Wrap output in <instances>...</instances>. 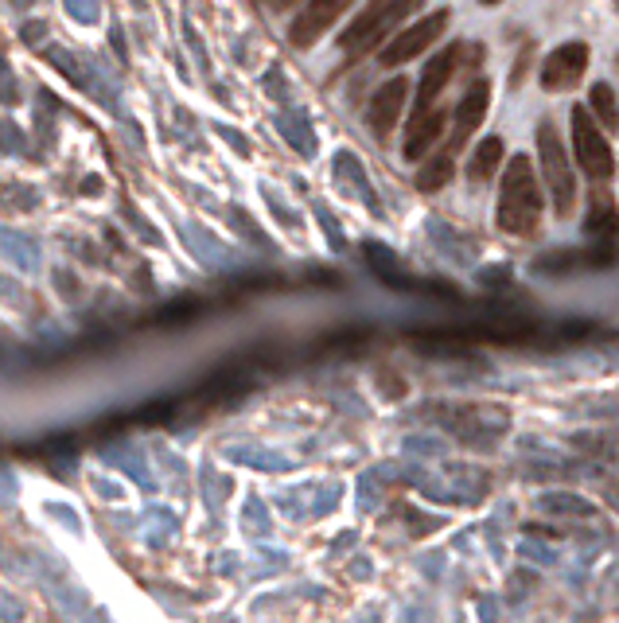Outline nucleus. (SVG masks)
Segmentation results:
<instances>
[{
  "mask_svg": "<svg viewBox=\"0 0 619 623\" xmlns=\"http://www.w3.org/2000/svg\"><path fill=\"white\" fill-rule=\"evenodd\" d=\"M440 133H444V110L413 113V121H409V133H405V148H401V156H405L409 164L425 160V152L437 145Z\"/></svg>",
  "mask_w": 619,
  "mask_h": 623,
  "instance_id": "nucleus-12",
  "label": "nucleus"
},
{
  "mask_svg": "<svg viewBox=\"0 0 619 623\" xmlns=\"http://www.w3.org/2000/svg\"><path fill=\"white\" fill-rule=\"evenodd\" d=\"M588 110H592V117L600 121V129H608V133H616V129H619L616 90H612L608 82H596V86L588 90Z\"/></svg>",
  "mask_w": 619,
  "mask_h": 623,
  "instance_id": "nucleus-17",
  "label": "nucleus"
},
{
  "mask_svg": "<svg viewBox=\"0 0 619 623\" xmlns=\"http://www.w3.org/2000/svg\"><path fill=\"white\" fill-rule=\"evenodd\" d=\"M538 219H542V187L534 180V164L526 152L510 156L503 168V187H499V207H495V222L503 234L514 238H534L538 234Z\"/></svg>",
  "mask_w": 619,
  "mask_h": 623,
  "instance_id": "nucleus-1",
  "label": "nucleus"
},
{
  "mask_svg": "<svg viewBox=\"0 0 619 623\" xmlns=\"http://www.w3.org/2000/svg\"><path fill=\"white\" fill-rule=\"evenodd\" d=\"M0 106H20V86H16L8 59H0Z\"/></svg>",
  "mask_w": 619,
  "mask_h": 623,
  "instance_id": "nucleus-23",
  "label": "nucleus"
},
{
  "mask_svg": "<svg viewBox=\"0 0 619 623\" xmlns=\"http://www.w3.org/2000/svg\"><path fill=\"white\" fill-rule=\"evenodd\" d=\"M215 133H219L222 141H226V145L234 148L238 156H250V141H246V137H242V133H238L234 125H215Z\"/></svg>",
  "mask_w": 619,
  "mask_h": 623,
  "instance_id": "nucleus-24",
  "label": "nucleus"
},
{
  "mask_svg": "<svg viewBox=\"0 0 619 623\" xmlns=\"http://www.w3.org/2000/svg\"><path fill=\"white\" fill-rule=\"evenodd\" d=\"M573 148H577V164H581L592 180H608L616 172L612 145L600 133V121L592 117L588 106H573Z\"/></svg>",
  "mask_w": 619,
  "mask_h": 623,
  "instance_id": "nucleus-4",
  "label": "nucleus"
},
{
  "mask_svg": "<svg viewBox=\"0 0 619 623\" xmlns=\"http://www.w3.org/2000/svg\"><path fill=\"white\" fill-rule=\"evenodd\" d=\"M43 55H47L51 67H59L63 78H71L74 86H78L82 94H90L98 106H106L110 113H121V106H117V90H113V82L106 78V71H102L94 59L86 63V59H78L67 47H47Z\"/></svg>",
  "mask_w": 619,
  "mask_h": 623,
  "instance_id": "nucleus-5",
  "label": "nucleus"
},
{
  "mask_svg": "<svg viewBox=\"0 0 619 623\" xmlns=\"http://www.w3.org/2000/svg\"><path fill=\"white\" fill-rule=\"evenodd\" d=\"M460 55H464V43H448L437 59L425 67L421 86H417V113L433 110V102L440 98V90H444V86L452 82V74H456V59H460Z\"/></svg>",
  "mask_w": 619,
  "mask_h": 623,
  "instance_id": "nucleus-10",
  "label": "nucleus"
},
{
  "mask_svg": "<svg viewBox=\"0 0 619 623\" xmlns=\"http://www.w3.org/2000/svg\"><path fill=\"white\" fill-rule=\"evenodd\" d=\"M421 4H425V0H374L363 16H355V24L339 36V47H343L351 59H359V55H366L370 47H378L382 39L390 36L401 20H409Z\"/></svg>",
  "mask_w": 619,
  "mask_h": 623,
  "instance_id": "nucleus-2",
  "label": "nucleus"
},
{
  "mask_svg": "<svg viewBox=\"0 0 619 623\" xmlns=\"http://www.w3.org/2000/svg\"><path fill=\"white\" fill-rule=\"evenodd\" d=\"M261 191H265V199H269V207H273V215H277V219H285V222H289V226H296V215H292L289 207H285V203L277 199V191H273V187H261Z\"/></svg>",
  "mask_w": 619,
  "mask_h": 623,
  "instance_id": "nucleus-26",
  "label": "nucleus"
},
{
  "mask_svg": "<svg viewBox=\"0 0 619 623\" xmlns=\"http://www.w3.org/2000/svg\"><path fill=\"white\" fill-rule=\"evenodd\" d=\"M277 133H281L300 156H308V160L316 156V133H312L308 117H304L300 110H289V106H285V113L277 117Z\"/></svg>",
  "mask_w": 619,
  "mask_h": 623,
  "instance_id": "nucleus-15",
  "label": "nucleus"
},
{
  "mask_svg": "<svg viewBox=\"0 0 619 623\" xmlns=\"http://www.w3.org/2000/svg\"><path fill=\"white\" fill-rule=\"evenodd\" d=\"M616 8H619V0H616Z\"/></svg>",
  "mask_w": 619,
  "mask_h": 623,
  "instance_id": "nucleus-32",
  "label": "nucleus"
},
{
  "mask_svg": "<svg viewBox=\"0 0 619 623\" xmlns=\"http://www.w3.org/2000/svg\"><path fill=\"white\" fill-rule=\"evenodd\" d=\"M584 230H588L592 238H616L619 234V207H616V199H612V191H592V195H588Z\"/></svg>",
  "mask_w": 619,
  "mask_h": 623,
  "instance_id": "nucleus-13",
  "label": "nucleus"
},
{
  "mask_svg": "<svg viewBox=\"0 0 619 623\" xmlns=\"http://www.w3.org/2000/svg\"><path fill=\"white\" fill-rule=\"evenodd\" d=\"M261 4H269V8H289L292 0H261Z\"/></svg>",
  "mask_w": 619,
  "mask_h": 623,
  "instance_id": "nucleus-30",
  "label": "nucleus"
},
{
  "mask_svg": "<svg viewBox=\"0 0 619 623\" xmlns=\"http://www.w3.org/2000/svg\"><path fill=\"white\" fill-rule=\"evenodd\" d=\"M63 8L78 24H98L102 20V0H63Z\"/></svg>",
  "mask_w": 619,
  "mask_h": 623,
  "instance_id": "nucleus-22",
  "label": "nucleus"
},
{
  "mask_svg": "<svg viewBox=\"0 0 619 623\" xmlns=\"http://www.w3.org/2000/svg\"><path fill=\"white\" fill-rule=\"evenodd\" d=\"M452 172H456L452 152H440V156H433V160L417 172V187H421V191H440V187L452 180Z\"/></svg>",
  "mask_w": 619,
  "mask_h": 623,
  "instance_id": "nucleus-19",
  "label": "nucleus"
},
{
  "mask_svg": "<svg viewBox=\"0 0 619 623\" xmlns=\"http://www.w3.org/2000/svg\"><path fill=\"white\" fill-rule=\"evenodd\" d=\"M538 156H542V172H546L553 211H557V219H569V211L577 207V180H573L569 156H565V145H561L553 121L538 125Z\"/></svg>",
  "mask_w": 619,
  "mask_h": 623,
  "instance_id": "nucleus-3",
  "label": "nucleus"
},
{
  "mask_svg": "<svg viewBox=\"0 0 619 623\" xmlns=\"http://www.w3.org/2000/svg\"><path fill=\"white\" fill-rule=\"evenodd\" d=\"M405 98H409V78H390L386 86H378V94L370 98V110H366V125L374 129L378 141H386L398 125L401 110H405Z\"/></svg>",
  "mask_w": 619,
  "mask_h": 623,
  "instance_id": "nucleus-9",
  "label": "nucleus"
},
{
  "mask_svg": "<svg viewBox=\"0 0 619 623\" xmlns=\"http://www.w3.org/2000/svg\"><path fill=\"white\" fill-rule=\"evenodd\" d=\"M448 20H452V12L448 8H440V12H429V16H421L413 28H405L398 36L390 39L386 47H382V55H378V63L382 67H398V63H409L413 55H421L429 43H437L444 36V28H448Z\"/></svg>",
  "mask_w": 619,
  "mask_h": 623,
  "instance_id": "nucleus-6",
  "label": "nucleus"
},
{
  "mask_svg": "<svg viewBox=\"0 0 619 623\" xmlns=\"http://www.w3.org/2000/svg\"><path fill=\"white\" fill-rule=\"evenodd\" d=\"M0 152L4 156H28L32 152V137L8 117H0Z\"/></svg>",
  "mask_w": 619,
  "mask_h": 623,
  "instance_id": "nucleus-21",
  "label": "nucleus"
},
{
  "mask_svg": "<svg viewBox=\"0 0 619 623\" xmlns=\"http://www.w3.org/2000/svg\"><path fill=\"white\" fill-rule=\"evenodd\" d=\"M351 4H355V0H308V8L292 20V28H289L292 47H312Z\"/></svg>",
  "mask_w": 619,
  "mask_h": 623,
  "instance_id": "nucleus-8",
  "label": "nucleus"
},
{
  "mask_svg": "<svg viewBox=\"0 0 619 623\" xmlns=\"http://www.w3.org/2000/svg\"><path fill=\"white\" fill-rule=\"evenodd\" d=\"M335 180L339 184H347V187H355L359 195L366 199V207L370 211H378V199H374V187H370V180H366V172H363V160L355 156V152H335Z\"/></svg>",
  "mask_w": 619,
  "mask_h": 623,
  "instance_id": "nucleus-16",
  "label": "nucleus"
},
{
  "mask_svg": "<svg viewBox=\"0 0 619 623\" xmlns=\"http://www.w3.org/2000/svg\"><path fill=\"white\" fill-rule=\"evenodd\" d=\"M110 39H113V51H117V59H121V63H129V47H125V32H121V28H113Z\"/></svg>",
  "mask_w": 619,
  "mask_h": 623,
  "instance_id": "nucleus-29",
  "label": "nucleus"
},
{
  "mask_svg": "<svg viewBox=\"0 0 619 623\" xmlns=\"http://www.w3.org/2000/svg\"><path fill=\"white\" fill-rule=\"evenodd\" d=\"M503 137H483L479 145H475L472 160H468V180L472 184H487L499 168H503Z\"/></svg>",
  "mask_w": 619,
  "mask_h": 623,
  "instance_id": "nucleus-14",
  "label": "nucleus"
},
{
  "mask_svg": "<svg viewBox=\"0 0 619 623\" xmlns=\"http://www.w3.org/2000/svg\"><path fill=\"white\" fill-rule=\"evenodd\" d=\"M316 215H320V222H324V230H328V238L335 242V250H343V238H339V226H335V219H331L324 207H316Z\"/></svg>",
  "mask_w": 619,
  "mask_h": 623,
  "instance_id": "nucleus-27",
  "label": "nucleus"
},
{
  "mask_svg": "<svg viewBox=\"0 0 619 623\" xmlns=\"http://www.w3.org/2000/svg\"><path fill=\"white\" fill-rule=\"evenodd\" d=\"M0 250L12 257L16 265H28V269L39 265V246L28 234H20V230H0Z\"/></svg>",
  "mask_w": 619,
  "mask_h": 623,
  "instance_id": "nucleus-18",
  "label": "nucleus"
},
{
  "mask_svg": "<svg viewBox=\"0 0 619 623\" xmlns=\"http://www.w3.org/2000/svg\"><path fill=\"white\" fill-rule=\"evenodd\" d=\"M487 102H491V86H487L483 78L464 90V98H460V106H456V129H452L448 152H456V148L464 145L475 129H479V121L487 117Z\"/></svg>",
  "mask_w": 619,
  "mask_h": 623,
  "instance_id": "nucleus-11",
  "label": "nucleus"
},
{
  "mask_svg": "<svg viewBox=\"0 0 619 623\" xmlns=\"http://www.w3.org/2000/svg\"><path fill=\"white\" fill-rule=\"evenodd\" d=\"M43 32H47V24H43V20H32V24H24V32H20V36H24V43H32V47H36Z\"/></svg>",
  "mask_w": 619,
  "mask_h": 623,
  "instance_id": "nucleus-28",
  "label": "nucleus"
},
{
  "mask_svg": "<svg viewBox=\"0 0 619 623\" xmlns=\"http://www.w3.org/2000/svg\"><path fill=\"white\" fill-rule=\"evenodd\" d=\"M265 90L281 102V106H289V86L281 82V74H277V67H273V74H265Z\"/></svg>",
  "mask_w": 619,
  "mask_h": 623,
  "instance_id": "nucleus-25",
  "label": "nucleus"
},
{
  "mask_svg": "<svg viewBox=\"0 0 619 623\" xmlns=\"http://www.w3.org/2000/svg\"><path fill=\"white\" fill-rule=\"evenodd\" d=\"M479 4H503V0H479Z\"/></svg>",
  "mask_w": 619,
  "mask_h": 623,
  "instance_id": "nucleus-31",
  "label": "nucleus"
},
{
  "mask_svg": "<svg viewBox=\"0 0 619 623\" xmlns=\"http://www.w3.org/2000/svg\"><path fill=\"white\" fill-rule=\"evenodd\" d=\"M584 71H588V47L581 39L561 43L557 51H549V59L542 63V86L546 90H573Z\"/></svg>",
  "mask_w": 619,
  "mask_h": 623,
  "instance_id": "nucleus-7",
  "label": "nucleus"
},
{
  "mask_svg": "<svg viewBox=\"0 0 619 623\" xmlns=\"http://www.w3.org/2000/svg\"><path fill=\"white\" fill-rule=\"evenodd\" d=\"M0 199H4L8 207H16V211H32V207H39V191L32 184H24V180H0Z\"/></svg>",
  "mask_w": 619,
  "mask_h": 623,
  "instance_id": "nucleus-20",
  "label": "nucleus"
}]
</instances>
